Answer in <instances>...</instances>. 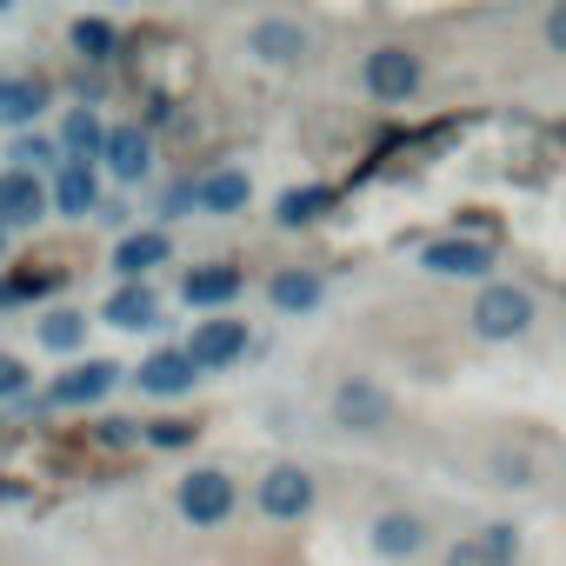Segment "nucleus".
<instances>
[{
  "label": "nucleus",
  "instance_id": "obj_16",
  "mask_svg": "<svg viewBox=\"0 0 566 566\" xmlns=\"http://www.w3.org/2000/svg\"><path fill=\"white\" fill-rule=\"evenodd\" d=\"M94 200H101V187H94V167L67 160V167H61V180H54V207H61V213H94Z\"/></svg>",
  "mask_w": 566,
  "mask_h": 566
},
{
  "label": "nucleus",
  "instance_id": "obj_11",
  "mask_svg": "<svg viewBox=\"0 0 566 566\" xmlns=\"http://www.w3.org/2000/svg\"><path fill=\"white\" fill-rule=\"evenodd\" d=\"M447 566H513V526H480L447 553Z\"/></svg>",
  "mask_w": 566,
  "mask_h": 566
},
{
  "label": "nucleus",
  "instance_id": "obj_9",
  "mask_svg": "<svg viewBox=\"0 0 566 566\" xmlns=\"http://www.w3.org/2000/svg\"><path fill=\"white\" fill-rule=\"evenodd\" d=\"M134 380H140V394H160V400H174V394H187L200 374H193V360H187V354H174V347H167V354L140 360V374H134Z\"/></svg>",
  "mask_w": 566,
  "mask_h": 566
},
{
  "label": "nucleus",
  "instance_id": "obj_12",
  "mask_svg": "<svg viewBox=\"0 0 566 566\" xmlns=\"http://www.w3.org/2000/svg\"><path fill=\"white\" fill-rule=\"evenodd\" d=\"M180 294H187V307H227L240 294V266H193Z\"/></svg>",
  "mask_w": 566,
  "mask_h": 566
},
{
  "label": "nucleus",
  "instance_id": "obj_25",
  "mask_svg": "<svg viewBox=\"0 0 566 566\" xmlns=\"http://www.w3.org/2000/svg\"><path fill=\"white\" fill-rule=\"evenodd\" d=\"M74 48H81L87 61H114V48H120V41H114V28H107V21H81V28H74Z\"/></svg>",
  "mask_w": 566,
  "mask_h": 566
},
{
  "label": "nucleus",
  "instance_id": "obj_15",
  "mask_svg": "<svg viewBox=\"0 0 566 566\" xmlns=\"http://www.w3.org/2000/svg\"><path fill=\"white\" fill-rule=\"evenodd\" d=\"M101 154H107L114 180H140V174H147V160H154V147H147V134H140V127H114Z\"/></svg>",
  "mask_w": 566,
  "mask_h": 566
},
{
  "label": "nucleus",
  "instance_id": "obj_13",
  "mask_svg": "<svg viewBox=\"0 0 566 566\" xmlns=\"http://www.w3.org/2000/svg\"><path fill=\"white\" fill-rule=\"evenodd\" d=\"M160 260H167V233H160V227L127 233V240L114 247V266L127 273V287H140V273H147V266H160Z\"/></svg>",
  "mask_w": 566,
  "mask_h": 566
},
{
  "label": "nucleus",
  "instance_id": "obj_10",
  "mask_svg": "<svg viewBox=\"0 0 566 566\" xmlns=\"http://www.w3.org/2000/svg\"><path fill=\"white\" fill-rule=\"evenodd\" d=\"M334 413H340L347 427H367V433H374V427H387V394H380L374 380H347V387L334 394Z\"/></svg>",
  "mask_w": 566,
  "mask_h": 566
},
{
  "label": "nucleus",
  "instance_id": "obj_22",
  "mask_svg": "<svg viewBox=\"0 0 566 566\" xmlns=\"http://www.w3.org/2000/svg\"><path fill=\"white\" fill-rule=\"evenodd\" d=\"M420 520L413 513H387L380 526H374V553H387V559H400V553H420Z\"/></svg>",
  "mask_w": 566,
  "mask_h": 566
},
{
  "label": "nucleus",
  "instance_id": "obj_4",
  "mask_svg": "<svg viewBox=\"0 0 566 566\" xmlns=\"http://www.w3.org/2000/svg\"><path fill=\"white\" fill-rule=\"evenodd\" d=\"M260 506H266L273 520H301V513L314 506V473H307V467H273V473L260 480Z\"/></svg>",
  "mask_w": 566,
  "mask_h": 566
},
{
  "label": "nucleus",
  "instance_id": "obj_2",
  "mask_svg": "<svg viewBox=\"0 0 566 566\" xmlns=\"http://www.w3.org/2000/svg\"><path fill=\"white\" fill-rule=\"evenodd\" d=\"M180 513H187L193 526H220V520L233 513V480L213 473V467L187 473V480H180Z\"/></svg>",
  "mask_w": 566,
  "mask_h": 566
},
{
  "label": "nucleus",
  "instance_id": "obj_27",
  "mask_svg": "<svg viewBox=\"0 0 566 566\" xmlns=\"http://www.w3.org/2000/svg\"><path fill=\"white\" fill-rule=\"evenodd\" d=\"M28 394V367L14 354H0V400H21Z\"/></svg>",
  "mask_w": 566,
  "mask_h": 566
},
{
  "label": "nucleus",
  "instance_id": "obj_6",
  "mask_svg": "<svg viewBox=\"0 0 566 566\" xmlns=\"http://www.w3.org/2000/svg\"><path fill=\"white\" fill-rule=\"evenodd\" d=\"M41 207H48L41 174H21V167L0 174V227H28V220H41Z\"/></svg>",
  "mask_w": 566,
  "mask_h": 566
},
{
  "label": "nucleus",
  "instance_id": "obj_5",
  "mask_svg": "<svg viewBox=\"0 0 566 566\" xmlns=\"http://www.w3.org/2000/svg\"><path fill=\"white\" fill-rule=\"evenodd\" d=\"M240 347H247V327H240V321H200L180 354L193 360V374H213V367H227Z\"/></svg>",
  "mask_w": 566,
  "mask_h": 566
},
{
  "label": "nucleus",
  "instance_id": "obj_26",
  "mask_svg": "<svg viewBox=\"0 0 566 566\" xmlns=\"http://www.w3.org/2000/svg\"><path fill=\"white\" fill-rule=\"evenodd\" d=\"M48 160H54V140H41V134L14 140V167H21V174H34V167H48Z\"/></svg>",
  "mask_w": 566,
  "mask_h": 566
},
{
  "label": "nucleus",
  "instance_id": "obj_21",
  "mask_svg": "<svg viewBox=\"0 0 566 566\" xmlns=\"http://www.w3.org/2000/svg\"><path fill=\"white\" fill-rule=\"evenodd\" d=\"M61 147H67V154L81 160V167H87V160H94V154L107 147V134H101L94 107H74V114H67V127H61Z\"/></svg>",
  "mask_w": 566,
  "mask_h": 566
},
{
  "label": "nucleus",
  "instance_id": "obj_23",
  "mask_svg": "<svg viewBox=\"0 0 566 566\" xmlns=\"http://www.w3.org/2000/svg\"><path fill=\"white\" fill-rule=\"evenodd\" d=\"M327 200H334L327 187H294V193H280L273 220H280V227H307V220H321V207H327Z\"/></svg>",
  "mask_w": 566,
  "mask_h": 566
},
{
  "label": "nucleus",
  "instance_id": "obj_17",
  "mask_svg": "<svg viewBox=\"0 0 566 566\" xmlns=\"http://www.w3.org/2000/svg\"><path fill=\"white\" fill-rule=\"evenodd\" d=\"M193 207H207V213L247 207V174H207V180H193Z\"/></svg>",
  "mask_w": 566,
  "mask_h": 566
},
{
  "label": "nucleus",
  "instance_id": "obj_30",
  "mask_svg": "<svg viewBox=\"0 0 566 566\" xmlns=\"http://www.w3.org/2000/svg\"><path fill=\"white\" fill-rule=\"evenodd\" d=\"M14 500H28V486H14V480H0V506H14Z\"/></svg>",
  "mask_w": 566,
  "mask_h": 566
},
{
  "label": "nucleus",
  "instance_id": "obj_3",
  "mask_svg": "<svg viewBox=\"0 0 566 566\" xmlns=\"http://www.w3.org/2000/svg\"><path fill=\"white\" fill-rule=\"evenodd\" d=\"M420 87V61L407 48H374L367 54V94L374 101H407Z\"/></svg>",
  "mask_w": 566,
  "mask_h": 566
},
{
  "label": "nucleus",
  "instance_id": "obj_7",
  "mask_svg": "<svg viewBox=\"0 0 566 566\" xmlns=\"http://www.w3.org/2000/svg\"><path fill=\"white\" fill-rule=\"evenodd\" d=\"M114 380H120V367H114V360H87V367L61 374L48 400H54V407H87V400H101V394H107Z\"/></svg>",
  "mask_w": 566,
  "mask_h": 566
},
{
  "label": "nucleus",
  "instance_id": "obj_29",
  "mask_svg": "<svg viewBox=\"0 0 566 566\" xmlns=\"http://www.w3.org/2000/svg\"><path fill=\"white\" fill-rule=\"evenodd\" d=\"M546 41L566 54V8H553V14H546Z\"/></svg>",
  "mask_w": 566,
  "mask_h": 566
},
{
  "label": "nucleus",
  "instance_id": "obj_24",
  "mask_svg": "<svg viewBox=\"0 0 566 566\" xmlns=\"http://www.w3.org/2000/svg\"><path fill=\"white\" fill-rule=\"evenodd\" d=\"M41 340H48L54 354H74V347L87 340V321H81V314H48V321H41Z\"/></svg>",
  "mask_w": 566,
  "mask_h": 566
},
{
  "label": "nucleus",
  "instance_id": "obj_20",
  "mask_svg": "<svg viewBox=\"0 0 566 566\" xmlns=\"http://www.w3.org/2000/svg\"><path fill=\"white\" fill-rule=\"evenodd\" d=\"M266 294L280 314H307V307H321V273H280Z\"/></svg>",
  "mask_w": 566,
  "mask_h": 566
},
{
  "label": "nucleus",
  "instance_id": "obj_8",
  "mask_svg": "<svg viewBox=\"0 0 566 566\" xmlns=\"http://www.w3.org/2000/svg\"><path fill=\"white\" fill-rule=\"evenodd\" d=\"M420 266H427V273H486V266H493V247H486V240H433V247L420 253Z\"/></svg>",
  "mask_w": 566,
  "mask_h": 566
},
{
  "label": "nucleus",
  "instance_id": "obj_18",
  "mask_svg": "<svg viewBox=\"0 0 566 566\" xmlns=\"http://www.w3.org/2000/svg\"><path fill=\"white\" fill-rule=\"evenodd\" d=\"M154 321H160L154 287H120V294L107 301V327H154Z\"/></svg>",
  "mask_w": 566,
  "mask_h": 566
},
{
  "label": "nucleus",
  "instance_id": "obj_14",
  "mask_svg": "<svg viewBox=\"0 0 566 566\" xmlns=\"http://www.w3.org/2000/svg\"><path fill=\"white\" fill-rule=\"evenodd\" d=\"M247 48H253L260 61H273V67H287V61H301V54H307V34H301L294 21H260Z\"/></svg>",
  "mask_w": 566,
  "mask_h": 566
},
{
  "label": "nucleus",
  "instance_id": "obj_19",
  "mask_svg": "<svg viewBox=\"0 0 566 566\" xmlns=\"http://www.w3.org/2000/svg\"><path fill=\"white\" fill-rule=\"evenodd\" d=\"M41 107H48L41 81H8V87H0V127H28Z\"/></svg>",
  "mask_w": 566,
  "mask_h": 566
},
{
  "label": "nucleus",
  "instance_id": "obj_1",
  "mask_svg": "<svg viewBox=\"0 0 566 566\" xmlns=\"http://www.w3.org/2000/svg\"><path fill=\"white\" fill-rule=\"evenodd\" d=\"M526 321H533V301H526L520 287H486V294L473 301V327H480L486 340H513V334H526Z\"/></svg>",
  "mask_w": 566,
  "mask_h": 566
},
{
  "label": "nucleus",
  "instance_id": "obj_31",
  "mask_svg": "<svg viewBox=\"0 0 566 566\" xmlns=\"http://www.w3.org/2000/svg\"><path fill=\"white\" fill-rule=\"evenodd\" d=\"M0 87H8V81H0Z\"/></svg>",
  "mask_w": 566,
  "mask_h": 566
},
{
  "label": "nucleus",
  "instance_id": "obj_28",
  "mask_svg": "<svg viewBox=\"0 0 566 566\" xmlns=\"http://www.w3.org/2000/svg\"><path fill=\"white\" fill-rule=\"evenodd\" d=\"M147 440H154V447H187V440H193V427H187V420H154V427H147Z\"/></svg>",
  "mask_w": 566,
  "mask_h": 566
}]
</instances>
